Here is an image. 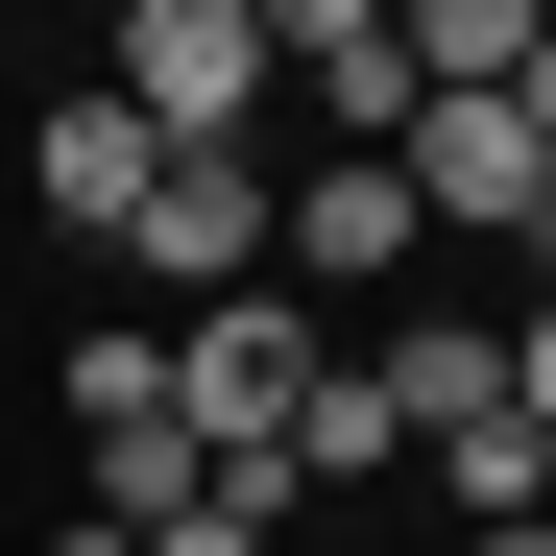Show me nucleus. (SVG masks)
I'll return each mask as SVG.
<instances>
[{
    "label": "nucleus",
    "mask_w": 556,
    "mask_h": 556,
    "mask_svg": "<svg viewBox=\"0 0 556 556\" xmlns=\"http://www.w3.org/2000/svg\"><path fill=\"white\" fill-rule=\"evenodd\" d=\"M146 169H169V146H146L122 98H49V122H25V194H49V242H122V218H146Z\"/></svg>",
    "instance_id": "6"
},
{
    "label": "nucleus",
    "mask_w": 556,
    "mask_h": 556,
    "mask_svg": "<svg viewBox=\"0 0 556 556\" xmlns=\"http://www.w3.org/2000/svg\"><path fill=\"white\" fill-rule=\"evenodd\" d=\"M122 266H146L169 315L266 291V146H169V169H146V218H122Z\"/></svg>",
    "instance_id": "3"
},
{
    "label": "nucleus",
    "mask_w": 556,
    "mask_h": 556,
    "mask_svg": "<svg viewBox=\"0 0 556 556\" xmlns=\"http://www.w3.org/2000/svg\"><path fill=\"white\" fill-rule=\"evenodd\" d=\"M412 242H435V218L388 194V146H315L291 194H266V291H388Z\"/></svg>",
    "instance_id": "4"
},
{
    "label": "nucleus",
    "mask_w": 556,
    "mask_h": 556,
    "mask_svg": "<svg viewBox=\"0 0 556 556\" xmlns=\"http://www.w3.org/2000/svg\"><path fill=\"white\" fill-rule=\"evenodd\" d=\"M49 556H146V532H98V508H49Z\"/></svg>",
    "instance_id": "12"
},
{
    "label": "nucleus",
    "mask_w": 556,
    "mask_h": 556,
    "mask_svg": "<svg viewBox=\"0 0 556 556\" xmlns=\"http://www.w3.org/2000/svg\"><path fill=\"white\" fill-rule=\"evenodd\" d=\"M98 98L146 146H266V25H242V0H122V73H98Z\"/></svg>",
    "instance_id": "2"
},
{
    "label": "nucleus",
    "mask_w": 556,
    "mask_h": 556,
    "mask_svg": "<svg viewBox=\"0 0 556 556\" xmlns=\"http://www.w3.org/2000/svg\"><path fill=\"white\" fill-rule=\"evenodd\" d=\"M532 49H556V0H388V73H412V98H508Z\"/></svg>",
    "instance_id": "8"
},
{
    "label": "nucleus",
    "mask_w": 556,
    "mask_h": 556,
    "mask_svg": "<svg viewBox=\"0 0 556 556\" xmlns=\"http://www.w3.org/2000/svg\"><path fill=\"white\" fill-rule=\"evenodd\" d=\"M484 556H556V508H508V532H484Z\"/></svg>",
    "instance_id": "14"
},
{
    "label": "nucleus",
    "mask_w": 556,
    "mask_h": 556,
    "mask_svg": "<svg viewBox=\"0 0 556 556\" xmlns=\"http://www.w3.org/2000/svg\"><path fill=\"white\" fill-rule=\"evenodd\" d=\"M291 484H412V435H388V388H363V339L315 363V412H291Z\"/></svg>",
    "instance_id": "9"
},
{
    "label": "nucleus",
    "mask_w": 556,
    "mask_h": 556,
    "mask_svg": "<svg viewBox=\"0 0 556 556\" xmlns=\"http://www.w3.org/2000/svg\"><path fill=\"white\" fill-rule=\"evenodd\" d=\"M363 388H388V435L508 412V315H388V339H363Z\"/></svg>",
    "instance_id": "7"
},
{
    "label": "nucleus",
    "mask_w": 556,
    "mask_h": 556,
    "mask_svg": "<svg viewBox=\"0 0 556 556\" xmlns=\"http://www.w3.org/2000/svg\"><path fill=\"white\" fill-rule=\"evenodd\" d=\"M315 363H339L315 291H218V315H169V435H194V459H291Z\"/></svg>",
    "instance_id": "1"
},
{
    "label": "nucleus",
    "mask_w": 556,
    "mask_h": 556,
    "mask_svg": "<svg viewBox=\"0 0 556 556\" xmlns=\"http://www.w3.org/2000/svg\"><path fill=\"white\" fill-rule=\"evenodd\" d=\"M315 556H363V532H315Z\"/></svg>",
    "instance_id": "15"
},
{
    "label": "nucleus",
    "mask_w": 556,
    "mask_h": 556,
    "mask_svg": "<svg viewBox=\"0 0 556 556\" xmlns=\"http://www.w3.org/2000/svg\"><path fill=\"white\" fill-rule=\"evenodd\" d=\"M122 412H169V315H98V339H73V435H122Z\"/></svg>",
    "instance_id": "11"
},
{
    "label": "nucleus",
    "mask_w": 556,
    "mask_h": 556,
    "mask_svg": "<svg viewBox=\"0 0 556 556\" xmlns=\"http://www.w3.org/2000/svg\"><path fill=\"white\" fill-rule=\"evenodd\" d=\"M412 459H435L484 532H508V508H556V435H532V412H459V435H412Z\"/></svg>",
    "instance_id": "10"
},
{
    "label": "nucleus",
    "mask_w": 556,
    "mask_h": 556,
    "mask_svg": "<svg viewBox=\"0 0 556 556\" xmlns=\"http://www.w3.org/2000/svg\"><path fill=\"white\" fill-rule=\"evenodd\" d=\"M532 266H556V122H532Z\"/></svg>",
    "instance_id": "13"
},
{
    "label": "nucleus",
    "mask_w": 556,
    "mask_h": 556,
    "mask_svg": "<svg viewBox=\"0 0 556 556\" xmlns=\"http://www.w3.org/2000/svg\"><path fill=\"white\" fill-rule=\"evenodd\" d=\"M98 25H122V0H98Z\"/></svg>",
    "instance_id": "16"
},
{
    "label": "nucleus",
    "mask_w": 556,
    "mask_h": 556,
    "mask_svg": "<svg viewBox=\"0 0 556 556\" xmlns=\"http://www.w3.org/2000/svg\"><path fill=\"white\" fill-rule=\"evenodd\" d=\"M388 194L459 218V242H532V98H412L388 122Z\"/></svg>",
    "instance_id": "5"
}]
</instances>
